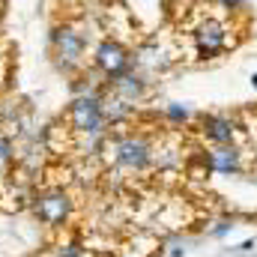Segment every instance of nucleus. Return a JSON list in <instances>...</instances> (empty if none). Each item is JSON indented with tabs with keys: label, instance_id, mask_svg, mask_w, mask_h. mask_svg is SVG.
Returning <instances> with one entry per match:
<instances>
[{
	"label": "nucleus",
	"instance_id": "obj_1",
	"mask_svg": "<svg viewBox=\"0 0 257 257\" xmlns=\"http://www.w3.org/2000/svg\"><path fill=\"white\" fill-rule=\"evenodd\" d=\"M48 48H51V60L54 66L75 78L84 72L87 66V33L81 30V24L69 21V18H60L51 24V33H48Z\"/></svg>",
	"mask_w": 257,
	"mask_h": 257
},
{
	"label": "nucleus",
	"instance_id": "obj_2",
	"mask_svg": "<svg viewBox=\"0 0 257 257\" xmlns=\"http://www.w3.org/2000/svg\"><path fill=\"white\" fill-rule=\"evenodd\" d=\"M66 126L75 138H81L90 150L105 144L108 138V123L102 111V93H87V96H72L66 108Z\"/></svg>",
	"mask_w": 257,
	"mask_h": 257
},
{
	"label": "nucleus",
	"instance_id": "obj_3",
	"mask_svg": "<svg viewBox=\"0 0 257 257\" xmlns=\"http://www.w3.org/2000/svg\"><path fill=\"white\" fill-rule=\"evenodd\" d=\"M108 159L114 162V168H120L126 174H144L156 165V150L147 135L123 132L108 141Z\"/></svg>",
	"mask_w": 257,
	"mask_h": 257
},
{
	"label": "nucleus",
	"instance_id": "obj_4",
	"mask_svg": "<svg viewBox=\"0 0 257 257\" xmlns=\"http://www.w3.org/2000/svg\"><path fill=\"white\" fill-rule=\"evenodd\" d=\"M30 212L45 227L63 230L66 224L72 221V215H75V197L63 186H45V189L30 194Z\"/></svg>",
	"mask_w": 257,
	"mask_h": 257
},
{
	"label": "nucleus",
	"instance_id": "obj_5",
	"mask_svg": "<svg viewBox=\"0 0 257 257\" xmlns=\"http://www.w3.org/2000/svg\"><path fill=\"white\" fill-rule=\"evenodd\" d=\"M90 60H93V69L111 84V81H117L120 75H126L128 69H132V51H128L117 36H102L96 42Z\"/></svg>",
	"mask_w": 257,
	"mask_h": 257
},
{
	"label": "nucleus",
	"instance_id": "obj_6",
	"mask_svg": "<svg viewBox=\"0 0 257 257\" xmlns=\"http://www.w3.org/2000/svg\"><path fill=\"white\" fill-rule=\"evenodd\" d=\"M192 39H194V48H197L200 57H215V54H221V51L227 48V42H230V27H227L224 21L206 15V18L194 27Z\"/></svg>",
	"mask_w": 257,
	"mask_h": 257
},
{
	"label": "nucleus",
	"instance_id": "obj_7",
	"mask_svg": "<svg viewBox=\"0 0 257 257\" xmlns=\"http://www.w3.org/2000/svg\"><path fill=\"white\" fill-rule=\"evenodd\" d=\"M108 93H111V96H117L120 102H126L128 108H135V105H138V102H144V96H147V81L128 69L126 75H120L117 81H111V84H108Z\"/></svg>",
	"mask_w": 257,
	"mask_h": 257
},
{
	"label": "nucleus",
	"instance_id": "obj_8",
	"mask_svg": "<svg viewBox=\"0 0 257 257\" xmlns=\"http://www.w3.org/2000/svg\"><path fill=\"white\" fill-rule=\"evenodd\" d=\"M200 128H203V138H206L212 147H227V144L236 141V123H233L230 117L209 114V117H203Z\"/></svg>",
	"mask_w": 257,
	"mask_h": 257
},
{
	"label": "nucleus",
	"instance_id": "obj_9",
	"mask_svg": "<svg viewBox=\"0 0 257 257\" xmlns=\"http://www.w3.org/2000/svg\"><path fill=\"white\" fill-rule=\"evenodd\" d=\"M209 171L212 174H221V177H230V174H239L242 171V153L227 144V147H212L209 150Z\"/></svg>",
	"mask_w": 257,
	"mask_h": 257
},
{
	"label": "nucleus",
	"instance_id": "obj_10",
	"mask_svg": "<svg viewBox=\"0 0 257 257\" xmlns=\"http://www.w3.org/2000/svg\"><path fill=\"white\" fill-rule=\"evenodd\" d=\"M12 165H15V144H12V135L0 128V180Z\"/></svg>",
	"mask_w": 257,
	"mask_h": 257
},
{
	"label": "nucleus",
	"instance_id": "obj_11",
	"mask_svg": "<svg viewBox=\"0 0 257 257\" xmlns=\"http://www.w3.org/2000/svg\"><path fill=\"white\" fill-rule=\"evenodd\" d=\"M165 117L174 120V123H186V120H189V108H183V105H168V108H165Z\"/></svg>",
	"mask_w": 257,
	"mask_h": 257
},
{
	"label": "nucleus",
	"instance_id": "obj_12",
	"mask_svg": "<svg viewBox=\"0 0 257 257\" xmlns=\"http://www.w3.org/2000/svg\"><path fill=\"white\" fill-rule=\"evenodd\" d=\"M221 9H227V12H239L242 6H245V0H215Z\"/></svg>",
	"mask_w": 257,
	"mask_h": 257
},
{
	"label": "nucleus",
	"instance_id": "obj_13",
	"mask_svg": "<svg viewBox=\"0 0 257 257\" xmlns=\"http://www.w3.org/2000/svg\"><path fill=\"white\" fill-rule=\"evenodd\" d=\"M251 87H254V90H257V72H254V75H251Z\"/></svg>",
	"mask_w": 257,
	"mask_h": 257
},
{
	"label": "nucleus",
	"instance_id": "obj_14",
	"mask_svg": "<svg viewBox=\"0 0 257 257\" xmlns=\"http://www.w3.org/2000/svg\"><path fill=\"white\" fill-rule=\"evenodd\" d=\"M0 9H3V0H0Z\"/></svg>",
	"mask_w": 257,
	"mask_h": 257
}]
</instances>
